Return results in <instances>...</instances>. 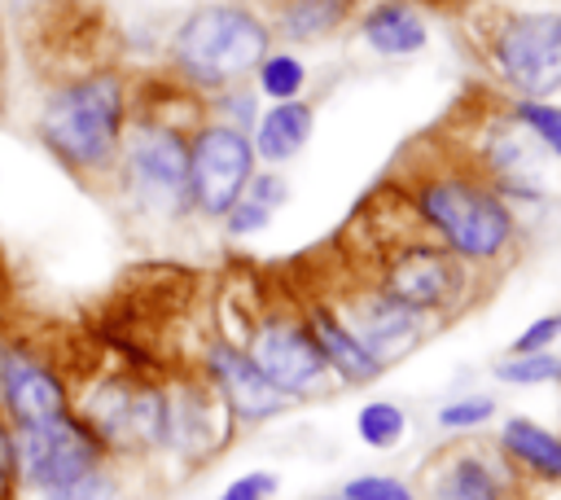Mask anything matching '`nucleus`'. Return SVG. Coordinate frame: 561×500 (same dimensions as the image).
Here are the masks:
<instances>
[{
  "label": "nucleus",
  "instance_id": "f257e3e1",
  "mask_svg": "<svg viewBox=\"0 0 561 500\" xmlns=\"http://www.w3.org/2000/svg\"><path fill=\"white\" fill-rule=\"evenodd\" d=\"M408 206L443 250L469 268L500 263L517 241L504 193L473 162H438L408 184Z\"/></svg>",
  "mask_w": 561,
  "mask_h": 500
},
{
  "label": "nucleus",
  "instance_id": "f03ea898",
  "mask_svg": "<svg viewBox=\"0 0 561 500\" xmlns=\"http://www.w3.org/2000/svg\"><path fill=\"white\" fill-rule=\"evenodd\" d=\"M131 118V92L118 70H88L48 92L39 110L44 149L75 175H114Z\"/></svg>",
  "mask_w": 561,
  "mask_h": 500
},
{
  "label": "nucleus",
  "instance_id": "7ed1b4c3",
  "mask_svg": "<svg viewBox=\"0 0 561 500\" xmlns=\"http://www.w3.org/2000/svg\"><path fill=\"white\" fill-rule=\"evenodd\" d=\"M272 53V26L232 0L197 4L171 35L167 61L175 79L193 92H219L259 70V61Z\"/></svg>",
  "mask_w": 561,
  "mask_h": 500
},
{
  "label": "nucleus",
  "instance_id": "20e7f679",
  "mask_svg": "<svg viewBox=\"0 0 561 500\" xmlns=\"http://www.w3.org/2000/svg\"><path fill=\"white\" fill-rule=\"evenodd\" d=\"M75 417L101 439L110 461L167 456L171 439V395L162 377L101 373L75 395Z\"/></svg>",
  "mask_w": 561,
  "mask_h": 500
},
{
  "label": "nucleus",
  "instance_id": "39448f33",
  "mask_svg": "<svg viewBox=\"0 0 561 500\" xmlns=\"http://www.w3.org/2000/svg\"><path fill=\"white\" fill-rule=\"evenodd\" d=\"M188 136L193 132L171 127V123L149 118V114L127 118L118 162H114V180L131 197L136 211L158 215V219L193 211V197H188Z\"/></svg>",
  "mask_w": 561,
  "mask_h": 500
},
{
  "label": "nucleus",
  "instance_id": "423d86ee",
  "mask_svg": "<svg viewBox=\"0 0 561 500\" xmlns=\"http://www.w3.org/2000/svg\"><path fill=\"white\" fill-rule=\"evenodd\" d=\"M13 443H18V496L31 500H70L88 482V474H96L110 461L101 439L75 412L13 430Z\"/></svg>",
  "mask_w": 561,
  "mask_h": 500
},
{
  "label": "nucleus",
  "instance_id": "0eeeda50",
  "mask_svg": "<svg viewBox=\"0 0 561 500\" xmlns=\"http://www.w3.org/2000/svg\"><path fill=\"white\" fill-rule=\"evenodd\" d=\"M377 289H386L394 303H403L416 316H451L469 298V263H460L451 250L425 237H399L377 263Z\"/></svg>",
  "mask_w": 561,
  "mask_h": 500
},
{
  "label": "nucleus",
  "instance_id": "6e6552de",
  "mask_svg": "<svg viewBox=\"0 0 561 500\" xmlns=\"http://www.w3.org/2000/svg\"><path fill=\"white\" fill-rule=\"evenodd\" d=\"M241 346L254 360V368L267 377V386L289 404L316 399L333 386V373H329L302 311H289V307L259 311Z\"/></svg>",
  "mask_w": 561,
  "mask_h": 500
},
{
  "label": "nucleus",
  "instance_id": "1a4fd4ad",
  "mask_svg": "<svg viewBox=\"0 0 561 500\" xmlns=\"http://www.w3.org/2000/svg\"><path fill=\"white\" fill-rule=\"evenodd\" d=\"M500 83L517 101L561 96V13H508L486 48Z\"/></svg>",
  "mask_w": 561,
  "mask_h": 500
},
{
  "label": "nucleus",
  "instance_id": "9d476101",
  "mask_svg": "<svg viewBox=\"0 0 561 500\" xmlns=\"http://www.w3.org/2000/svg\"><path fill=\"white\" fill-rule=\"evenodd\" d=\"M254 167H259V158H254L250 132H237V127L215 123V118L193 127V136H188V197H193V211L206 215V219H224L241 202Z\"/></svg>",
  "mask_w": 561,
  "mask_h": 500
},
{
  "label": "nucleus",
  "instance_id": "9b49d317",
  "mask_svg": "<svg viewBox=\"0 0 561 500\" xmlns=\"http://www.w3.org/2000/svg\"><path fill=\"white\" fill-rule=\"evenodd\" d=\"M557 158L535 140V132L508 110V118L491 123V132L478 145V171L504 193V197H522V202H543L552 193V175H557Z\"/></svg>",
  "mask_w": 561,
  "mask_h": 500
},
{
  "label": "nucleus",
  "instance_id": "f8f14e48",
  "mask_svg": "<svg viewBox=\"0 0 561 500\" xmlns=\"http://www.w3.org/2000/svg\"><path fill=\"white\" fill-rule=\"evenodd\" d=\"M333 311L342 316V325L364 342V351L381 364V368H390V364H399L403 355H412L421 342H425V316H416V311H408L403 303H394L386 289H377V285H355V289H346L337 303H333Z\"/></svg>",
  "mask_w": 561,
  "mask_h": 500
},
{
  "label": "nucleus",
  "instance_id": "ddd939ff",
  "mask_svg": "<svg viewBox=\"0 0 561 500\" xmlns=\"http://www.w3.org/2000/svg\"><path fill=\"white\" fill-rule=\"evenodd\" d=\"M197 377L215 390V399L224 404L232 425H263V421H272V417H280L289 408V399H280L267 386V377L254 368L245 346L232 342V338L206 342V351L197 360Z\"/></svg>",
  "mask_w": 561,
  "mask_h": 500
},
{
  "label": "nucleus",
  "instance_id": "4468645a",
  "mask_svg": "<svg viewBox=\"0 0 561 500\" xmlns=\"http://www.w3.org/2000/svg\"><path fill=\"white\" fill-rule=\"evenodd\" d=\"M0 412H4V421L13 430H22V425H39V421L75 412V395H70V382L39 351H31L22 342H4Z\"/></svg>",
  "mask_w": 561,
  "mask_h": 500
},
{
  "label": "nucleus",
  "instance_id": "2eb2a0df",
  "mask_svg": "<svg viewBox=\"0 0 561 500\" xmlns=\"http://www.w3.org/2000/svg\"><path fill=\"white\" fill-rule=\"evenodd\" d=\"M171 395V439H167V456L184 461V465H206L215 461L228 443H232V417L224 412V404L215 399V390L197 377H171L167 382Z\"/></svg>",
  "mask_w": 561,
  "mask_h": 500
},
{
  "label": "nucleus",
  "instance_id": "dca6fc26",
  "mask_svg": "<svg viewBox=\"0 0 561 500\" xmlns=\"http://www.w3.org/2000/svg\"><path fill=\"white\" fill-rule=\"evenodd\" d=\"M421 491V500H513L517 474L500 456V447L456 443L425 465Z\"/></svg>",
  "mask_w": 561,
  "mask_h": 500
},
{
  "label": "nucleus",
  "instance_id": "f3484780",
  "mask_svg": "<svg viewBox=\"0 0 561 500\" xmlns=\"http://www.w3.org/2000/svg\"><path fill=\"white\" fill-rule=\"evenodd\" d=\"M302 316H307V329H311V338H316V346H320V355H324V364H329L337 386H368V382H377L386 373L364 351V342L342 325L333 303H311Z\"/></svg>",
  "mask_w": 561,
  "mask_h": 500
},
{
  "label": "nucleus",
  "instance_id": "a211bd4d",
  "mask_svg": "<svg viewBox=\"0 0 561 500\" xmlns=\"http://www.w3.org/2000/svg\"><path fill=\"white\" fill-rule=\"evenodd\" d=\"M495 447L513 469L530 474L535 482H561V434L548 430L543 421L522 417V412L504 417L500 434H495Z\"/></svg>",
  "mask_w": 561,
  "mask_h": 500
},
{
  "label": "nucleus",
  "instance_id": "6ab92c4d",
  "mask_svg": "<svg viewBox=\"0 0 561 500\" xmlns=\"http://www.w3.org/2000/svg\"><path fill=\"white\" fill-rule=\"evenodd\" d=\"M311 132H316V110H311V101H302V96H298V101H276L272 110L259 114L250 145H254V158H259V162L280 167V162H289V158H298V154L307 149Z\"/></svg>",
  "mask_w": 561,
  "mask_h": 500
},
{
  "label": "nucleus",
  "instance_id": "aec40b11",
  "mask_svg": "<svg viewBox=\"0 0 561 500\" xmlns=\"http://www.w3.org/2000/svg\"><path fill=\"white\" fill-rule=\"evenodd\" d=\"M359 35L377 57H412L430 44L425 18L403 0H377L359 18Z\"/></svg>",
  "mask_w": 561,
  "mask_h": 500
},
{
  "label": "nucleus",
  "instance_id": "412c9836",
  "mask_svg": "<svg viewBox=\"0 0 561 500\" xmlns=\"http://www.w3.org/2000/svg\"><path fill=\"white\" fill-rule=\"evenodd\" d=\"M355 0H276L272 9V35L285 44H316L342 31Z\"/></svg>",
  "mask_w": 561,
  "mask_h": 500
},
{
  "label": "nucleus",
  "instance_id": "4be33fe9",
  "mask_svg": "<svg viewBox=\"0 0 561 500\" xmlns=\"http://www.w3.org/2000/svg\"><path fill=\"white\" fill-rule=\"evenodd\" d=\"M254 88H259V96H267L272 105H276V101H298L302 88H307V61H302L298 53H289V48H272V53L259 61V70H254Z\"/></svg>",
  "mask_w": 561,
  "mask_h": 500
},
{
  "label": "nucleus",
  "instance_id": "5701e85b",
  "mask_svg": "<svg viewBox=\"0 0 561 500\" xmlns=\"http://www.w3.org/2000/svg\"><path fill=\"white\" fill-rule=\"evenodd\" d=\"M355 434L364 447L373 452H390L403 443L408 434V412L394 404V399H368L359 412H355Z\"/></svg>",
  "mask_w": 561,
  "mask_h": 500
},
{
  "label": "nucleus",
  "instance_id": "b1692460",
  "mask_svg": "<svg viewBox=\"0 0 561 500\" xmlns=\"http://www.w3.org/2000/svg\"><path fill=\"white\" fill-rule=\"evenodd\" d=\"M495 377L504 386H557L561 382V355L557 351H530V355H504L495 364Z\"/></svg>",
  "mask_w": 561,
  "mask_h": 500
},
{
  "label": "nucleus",
  "instance_id": "393cba45",
  "mask_svg": "<svg viewBox=\"0 0 561 500\" xmlns=\"http://www.w3.org/2000/svg\"><path fill=\"white\" fill-rule=\"evenodd\" d=\"M495 412H500V404H495L491 395H456V399L438 404L434 421H438V430H447V434H473V430H482L486 421H495Z\"/></svg>",
  "mask_w": 561,
  "mask_h": 500
},
{
  "label": "nucleus",
  "instance_id": "a878e982",
  "mask_svg": "<svg viewBox=\"0 0 561 500\" xmlns=\"http://www.w3.org/2000/svg\"><path fill=\"white\" fill-rule=\"evenodd\" d=\"M206 110H215V123H228V127L245 132V127L259 123V92L232 83V88L210 92V96H206Z\"/></svg>",
  "mask_w": 561,
  "mask_h": 500
},
{
  "label": "nucleus",
  "instance_id": "bb28decb",
  "mask_svg": "<svg viewBox=\"0 0 561 500\" xmlns=\"http://www.w3.org/2000/svg\"><path fill=\"white\" fill-rule=\"evenodd\" d=\"M513 114L535 132V140L561 162V105L557 101H513Z\"/></svg>",
  "mask_w": 561,
  "mask_h": 500
},
{
  "label": "nucleus",
  "instance_id": "cd10ccee",
  "mask_svg": "<svg viewBox=\"0 0 561 500\" xmlns=\"http://www.w3.org/2000/svg\"><path fill=\"white\" fill-rule=\"evenodd\" d=\"M337 491L346 500H421V491H412L403 478H390V474H355Z\"/></svg>",
  "mask_w": 561,
  "mask_h": 500
},
{
  "label": "nucleus",
  "instance_id": "c85d7f7f",
  "mask_svg": "<svg viewBox=\"0 0 561 500\" xmlns=\"http://www.w3.org/2000/svg\"><path fill=\"white\" fill-rule=\"evenodd\" d=\"M280 491V478L272 469H245L237 478H228V487L215 500H272Z\"/></svg>",
  "mask_w": 561,
  "mask_h": 500
},
{
  "label": "nucleus",
  "instance_id": "c756f323",
  "mask_svg": "<svg viewBox=\"0 0 561 500\" xmlns=\"http://www.w3.org/2000/svg\"><path fill=\"white\" fill-rule=\"evenodd\" d=\"M241 197H250V202H259L263 211H280L285 202H289V180L276 171V167H263V171H254L250 175V184H245V193Z\"/></svg>",
  "mask_w": 561,
  "mask_h": 500
},
{
  "label": "nucleus",
  "instance_id": "7c9ffc66",
  "mask_svg": "<svg viewBox=\"0 0 561 500\" xmlns=\"http://www.w3.org/2000/svg\"><path fill=\"white\" fill-rule=\"evenodd\" d=\"M552 342H561V311H548V316H539V320H530L517 338H513V346H508V355H530V351H552Z\"/></svg>",
  "mask_w": 561,
  "mask_h": 500
},
{
  "label": "nucleus",
  "instance_id": "2f4dec72",
  "mask_svg": "<svg viewBox=\"0 0 561 500\" xmlns=\"http://www.w3.org/2000/svg\"><path fill=\"white\" fill-rule=\"evenodd\" d=\"M272 224V211H263L259 202H250V197H241L228 215H224V228H228V237H250V232H263Z\"/></svg>",
  "mask_w": 561,
  "mask_h": 500
},
{
  "label": "nucleus",
  "instance_id": "473e14b6",
  "mask_svg": "<svg viewBox=\"0 0 561 500\" xmlns=\"http://www.w3.org/2000/svg\"><path fill=\"white\" fill-rule=\"evenodd\" d=\"M0 496L18 500V443H13V425L0 412Z\"/></svg>",
  "mask_w": 561,
  "mask_h": 500
},
{
  "label": "nucleus",
  "instance_id": "72a5a7b5",
  "mask_svg": "<svg viewBox=\"0 0 561 500\" xmlns=\"http://www.w3.org/2000/svg\"><path fill=\"white\" fill-rule=\"evenodd\" d=\"M311 500H346L342 491H324V496H311Z\"/></svg>",
  "mask_w": 561,
  "mask_h": 500
},
{
  "label": "nucleus",
  "instance_id": "f704fd0d",
  "mask_svg": "<svg viewBox=\"0 0 561 500\" xmlns=\"http://www.w3.org/2000/svg\"><path fill=\"white\" fill-rule=\"evenodd\" d=\"M0 360H4V342H0Z\"/></svg>",
  "mask_w": 561,
  "mask_h": 500
},
{
  "label": "nucleus",
  "instance_id": "c9c22d12",
  "mask_svg": "<svg viewBox=\"0 0 561 500\" xmlns=\"http://www.w3.org/2000/svg\"><path fill=\"white\" fill-rule=\"evenodd\" d=\"M434 4H451V0H434Z\"/></svg>",
  "mask_w": 561,
  "mask_h": 500
},
{
  "label": "nucleus",
  "instance_id": "e433bc0d",
  "mask_svg": "<svg viewBox=\"0 0 561 500\" xmlns=\"http://www.w3.org/2000/svg\"><path fill=\"white\" fill-rule=\"evenodd\" d=\"M557 355H561V351H557Z\"/></svg>",
  "mask_w": 561,
  "mask_h": 500
},
{
  "label": "nucleus",
  "instance_id": "4c0bfd02",
  "mask_svg": "<svg viewBox=\"0 0 561 500\" xmlns=\"http://www.w3.org/2000/svg\"><path fill=\"white\" fill-rule=\"evenodd\" d=\"M0 500H4V496H0Z\"/></svg>",
  "mask_w": 561,
  "mask_h": 500
}]
</instances>
